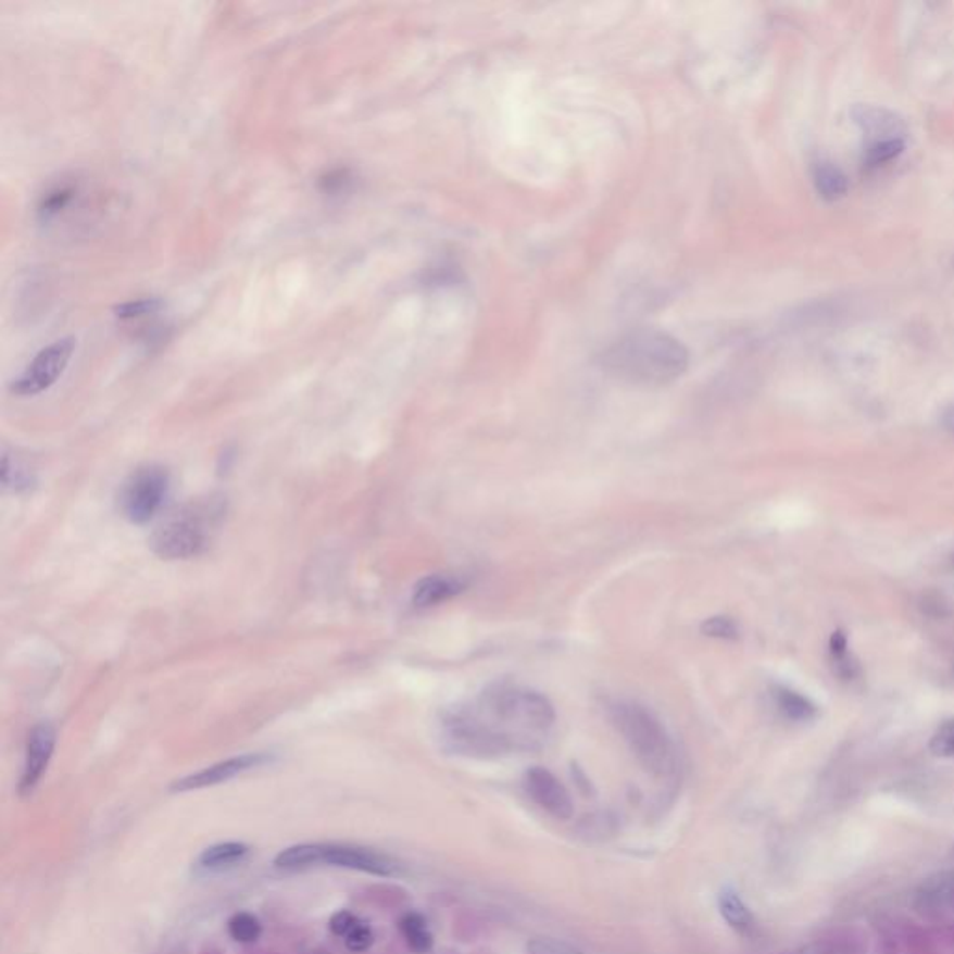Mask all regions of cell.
I'll use <instances>...</instances> for the list:
<instances>
[{
  "instance_id": "1",
  "label": "cell",
  "mask_w": 954,
  "mask_h": 954,
  "mask_svg": "<svg viewBox=\"0 0 954 954\" xmlns=\"http://www.w3.org/2000/svg\"><path fill=\"white\" fill-rule=\"evenodd\" d=\"M464 705L511 753L539 748L556 721V708L544 693L511 682H494Z\"/></svg>"
},
{
  "instance_id": "2",
  "label": "cell",
  "mask_w": 954,
  "mask_h": 954,
  "mask_svg": "<svg viewBox=\"0 0 954 954\" xmlns=\"http://www.w3.org/2000/svg\"><path fill=\"white\" fill-rule=\"evenodd\" d=\"M687 347L669 334L641 328L623 336L602 353L610 375L638 386H666L688 369Z\"/></svg>"
},
{
  "instance_id": "3",
  "label": "cell",
  "mask_w": 954,
  "mask_h": 954,
  "mask_svg": "<svg viewBox=\"0 0 954 954\" xmlns=\"http://www.w3.org/2000/svg\"><path fill=\"white\" fill-rule=\"evenodd\" d=\"M228 513L221 494L190 500L159 524L150 547L163 560H192L210 549Z\"/></svg>"
},
{
  "instance_id": "4",
  "label": "cell",
  "mask_w": 954,
  "mask_h": 954,
  "mask_svg": "<svg viewBox=\"0 0 954 954\" xmlns=\"http://www.w3.org/2000/svg\"><path fill=\"white\" fill-rule=\"evenodd\" d=\"M610 716L628 750L654 778H671L677 771V748L661 718L636 701H615Z\"/></svg>"
},
{
  "instance_id": "5",
  "label": "cell",
  "mask_w": 954,
  "mask_h": 954,
  "mask_svg": "<svg viewBox=\"0 0 954 954\" xmlns=\"http://www.w3.org/2000/svg\"><path fill=\"white\" fill-rule=\"evenodd\" d=\"M278 869L299 870L307 867H338V869L359 870L366 875L398 876L401 873L399 865L392 856L382 854L379 850L356 846V844L341 843H301L280 850L275 857Z\"/></svg>"
},
{
  "instance_id": "6",
  "label": "cell",
  "mask_w": 954,
  "mask_h": 954,
  "mask_svg": "<svg viewBox=\"0 0 954 954\" xmlns=\"http://www.w3.org/2000/svg\"><path fill=\"white\" fill-rule=\"evenodd\" d=\"M171 494V474L159 464H146L125 479L120 511L131 524H148L163 510Z\"/></svg>"
},
{
  "instance_id": "7",
  "label": "cell",
  "mask_w": 954,
  "mask_h": 954,
  "mask_svg": "<svg viewBox=\"0 0 954 954\" xmlns=\"http://www.w3.org/2000/svg\"><path fill=\"white\" fill-rule=\"evenodd\" d=\"M73 351H75L73 338H62L53 341L51 346L43 347L40 353L34 356L27 369L14 380L12 392L21 398H28L49 390L62 377V373L66 372Z\"/></svg>"
},
{
  "instance_id": "8",
  "label": "cell",
  "mask_w": 954,
  "mask_h": 954,
  "mask_svg": "<svg viewBox=\"0 0 954 954\" xmlns=\"http://www.w3.org/2000/svg\"><path fill=\"white\" fill-rule=\"evenodd\" d=\"M273 761H275L273 753H242V755H236V757H229L226 761L208 766L203 770L189 774L185 778L176 779L171 784V792H192L210 789V787H215V784L226 783V781L239 778V776L247 774V771L271 765Z\"/></svg>"
},
{
  "instance_id": "9",
  "label": "cell",
  "mask_w": 954,
  "mask_h": 954,
  "mask_svg": "<svg viewBox=\"0 0 954 954\" xmlns=\"http://www.w3.org/2000/svg\"><path fill=\"white\" fill-rule=\"evenodd\" d=\"M524 789L541 809L557 820H569L575 815V804L569 791L543 766H534L524 774Z\"/></svg>"
},
{
  "instance_id": "10",
  "label": "cell",
  "mask_w": 954,
  "mask_h": 954,
  "mask_svg": "<svg viewBox=\"0 0 954 954\" xmlns=\"http://www.w3.org/2000/svg\"><path fill=\"white\" fill-rule=\"evenodd\" d=\"M54 745H57V729L49 721H41L28 735L25 763L20 779V792L23 796L33 794L34 789L40 783L53 757Z\"/></svg>"
},
{
  "instance_id": "11",
  "label": "cell",
  "mask_w": 954,
  "mask_h": 954,
  "mask_svg": "<svg viewBox=\"0 0 954 954\" xmlns=\"http://www.w3.org/2000/svg\"><path fill=\"white\" fill-rule=\"evenodd\" d=\"M850 116L867 137L873 138V142L904 138L906 133L904 120L883 106L856 105L850 111Z\"/></svg>"
},
{
  "instance_id": "12",
  "label": "cell",
  "mask_w": 954,
  "mask_h": 954,
  "mask_svg": "<svg viewBox=\"0 0 954 954\" xmlns=\"http://www.w3.org/2000/svg\"><path fill=\"white\" fill-rule=\"evenodd\" d=\"M466 582L457 575H431L422 578L412 595V604L416 608H432L453 597L461 595Z\"/></svg>"
},
{
  "instance_id": "13",
  "label": "cell",
  "mask_w": 954,
  "mask_h": 954,
  "mask_svg": "<svg viewBox=\"0 0 954 954\" xmlns=\"http://www.w3.org/2000/svg\"><path fill=\"white\" fill-rule=\"evenodd\" d=\"M250 854L249 844L239 841H226V843L211 844L202 850L198 856L197 867L203 873H221V870L237 867L244 862Z\"/></svg>"
},
{
  "instance_id": "14",
  "label": "cell",
  "mask_w": 954,
  "mask_h": 954,
  "mask_svg": "<svg viewBox=\"0 0 954 954\" xmlns=\"http://www.w3.org/2000/svg\"><path fill=\"white\" fill-rule=\"evenodd\" d=\"M771 700L776 711L792 724H807L818 716V706L807 695L792 688L779 687V685L771 688Z\"/></svg>"
},
{
  "instance_id": "15",
  "label": "cell",
  "mask_w": 954,
  "mask_h": 954,
  "mask_svg": "<svg viewBox=\"0 0 954 954\" xmlns=\"http://www.w3.org/2000/svg\"><path fill=\"white\" fill-rule=\"evenodd\" d=\"M718 909L719 915L726 919L727 925L735 932L744 936L752 934L753 928H755V917H753L752 909L748 908V904L742 901L737 889L731 888V886L719 889Z\"/></svg>"
},
{
  "instance_id": "16",
  "label": "cell",
  "mask_w": 954,
  "mask_h": 954,
  "mask_svg": "<svg viewBox=\"0 0 954 954\" xmlns=\"http://www.w3.org/2000/svg\"><path fill=\"white\" fill-rule=\"evenodd\" d=\"M813 184L826 202H837L849 192V179L844 176V172L837 164L828 161L815 164Z\"/></svg>"
},
{
  "instance_id": "17",
  "label": "cell",
  "mask_w": 954,
  "mask_h": 954,
  "mask_svg": "<svg viewBox=\"0 0 954 954\" xmlns=\"http://www.w3.org/2000/svg\"><path fill=\"white\" fill-rule=\"evenodd\" d=\"M399 932L414 953L424 954L431 951L432 934L424 915L416 914V912L403 915L399 921Z\"/></svg>"
},
{
  "instance_id": "18",
  "label": "cell",
  "mask_w": 954,
  "mask_h": 954,
  "mask_svg": "<svg viewBox=\"0 0 954 954\" xmlns=\"http://www.w3.org/2000/svg\"><path fill=\"white\" fill-rule=\"evenodd\" d=\"M75 198H77V185H54L53 189L47 190L38 205L41 221L49 223L60 216V213H64L75 202Z\"/></svg>"
},
{
  "instance_id": "19",
  "label": "cell",
  "mask_w": 954,
  "mask_h": 954,
  "mask_svg": "<svg viewBox=\"0 0 954 954\" xmlns=\"http://www.w3.org/2000/svg\"><path fill=\"white\" fill-rule=\"evenodd\" d=\"M33 484L34 474L27 464L12 459L10 453H4V457H2V489L12 492L27 491L28 487H33Z\"/></svg>"
},
{
  "instance_id": "20",
  "label": "cell",
  "mask_w": 954,
  "mask_h": 954,
  "mask_svg": "<svg viewBox=\"0 0 954 954\" xmlns=\"http://www.w3.org/2000/svg\"><path fill=\"white\" fill-rule=\"evenodd\" d=\"M262 932V921L250 912H237L229 917L228 934L237 943H244V945L254 943V941L260 940Z\"/></svg>"
},
{
  "instance_id": "21",
  "label": "cell",
  "mask_w": 954,
  "mask_h": 954,
  "mask_svg": "<svg viewBox=\"0 0 954 954\" xmlns=\"http://www.w3.org/2000/svg\"><path fill=\"white\" fill-rule=\"evenodd\" d=\"M904 151V138H893V140H880V142H870L869 148L865 150V164L875 168L882 164L895 161Z\"/></svg>"
},
{
  "instance_id": "22",
  "label": "cell",
  "mask_w": 954,
  "mask_h": 954,
  "mask_svg": "<svg viewBox=\"0 0 954 954\" xmlns=\"http://www.w3.org/2000/svg\"><path fill=\"white\" fill-rule=\"evenodd\" d=\"M830 662L831 669H833V674L837 675V679L843 680V682H849V685L862 679V664H859V661H857L854 654L850 653V649L837 651V653H830Z\"/></svg>"
},
{
  "instance_id": "23",
  "label": "cell",
  "mask_w": 954,
  "mask_h": 954,
  "mask_svg": "<svg viewBox=\"0 0 954 954\" xmlns=\"http://www.w3.org/2000/svg\"><path fill=\"white\" fill-rule=\"evenodd\" d=\"M928 750L936 757H954V718L945 719L936 729L932 739L928 742Z\"/></svg>"
},
{
  "instance_id": "24",
  "label": "cell",
  "mask_w": 954,
  "mask_h": 954,
  "mask_svg": "<svg viewBox=\"0 0 954 954\" xmlns=\"http://www.w3.org/2000/svg\"><path fill=\"white\" fill-rule=\"evenodd\" d=\"M161 306L163 304L159 299H138V301L125 302L122 306L116 307V317L122 321L142 319L148 315L158 314Z\"/></svg>"
},
{
  "instance_id": "25",
  "label": "cell",
  "mask_w": 954,
  "mask_h": 954,
  "mask_svg": "<svg viewBox=\"0 0 954 954\" xmlns=\"http://www.w3.org/2000/svg\"><path fill=\"white\" fill-rule=\"evenodd\" d=\"M701 632L708 636V638H716V640H737L739 638V625L732 622L731 617L718 615V617L705 619V623L701 625Z\"/></svg>"
},
{
  "instance_id": "26",
  "label": "cell",
  "mask_w": 954,
  "mask_h": 954,
  "mask_svg": "<svg viewBox=\"0 0 954 954\" xmlns=\"http://www.w3.org/2000/svg\"><path fill=\"white\" fill-rule=\"evenodd\" d=\"M343 941H346L349 951H353V953H364V951L372 947L373 941H375V936H373L372 927H369L366 921H362L359 917V921L354 922L353 928L347 932Z\"/></svg>"
},
{
  "instance_id": "27",
  "label": "cell",
  "mask_w": 954,
  "mask_h": 954,
  "mask_svg": "<svg viewBox=\"0 0 954 954\" xmlns=\"http://www.w3.org/2000/svg\"><path fill=\"white\" fill-rule=\"evenodd\" d=\"M530 954H583L582 951L573 947L570 943L556 938H534L528 943Z\"/></svg>"
},
{
  "instance_id": "28",
  "label": "cell",
  "mask_w": 954,
  "mask_h": 954,
  "mask_svg": "<svg viewBox=\"0 0 954 954\" xmlns=\"http://www.w3.org/2000/svg\"><path fill=\"white\" fill-rule=\"evenodd\" d=\"M919 608H921L922 614L932 617V619H945V617L953 614L951 602L941 593H927V595H922Z\"/></svg>"
},
{
  "instance_id": "29",
  "label": "cell",
  "mask_w": 954,
  "mask_h": 954,
  "mask_svg": "<svg viewBox=\"0 0 954 954\" xmlns=\"http://www.w3.org/2000/svg\"><path fill=\"white\" fill-rule=\"evenodd\" d=\"M351 184V174L349 171L328 172L327 176L321 179V189L325 192H340L346 190L347 185Z\"/></svg>"
},
{
  "instance_id": "30",
  "label": "cell",
  "mask_w": 954,
  "mask_h": 954,
  "mask_svg": "<svg viewBox=\"0 0 954 954\" xmlns=\"http://www.w3.org/2000/svg\"><path fill=\"white\" fill-rule=\"evenodd\" d=\"M356 921H359L356 915L347 912V909H340V912H336V914L330 917V925H328V927L332 930V934L346 938L347 932L353 928V925Z\"/></svg>"
},
{
  "instance_id": "31",
  "label": "cell",
  "mask_w": 954,
  "mask_h": 954,
  "mask_svg": "<svg viewBox=\"0 0 954 954\" xmlns=\"http://www.w3.org/2000/svg\"><path fill=\"white\" fill-rule=\"evenodd\" d=\"M941 425H943V429H947L949 432H953L954 435V403L951 406L945 409L943 412V416H941Z\"/></svg>"
},
{
  "instance_id": "32",
  "label": "cell",
  "mask_w": 954,
  "mask_h": 954,
  "mask_svg": "<svg viewBox=\"0 0 954 954\" xmlns=\"http://www.w3.org/2000/svg\"><path fill=\"white\" fill-rule=\"evenodd\" d=\"M949 569L954 570V552L951 554V557H949Z\"/></svg>"
}]
</instances>
